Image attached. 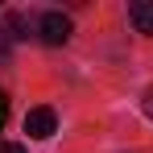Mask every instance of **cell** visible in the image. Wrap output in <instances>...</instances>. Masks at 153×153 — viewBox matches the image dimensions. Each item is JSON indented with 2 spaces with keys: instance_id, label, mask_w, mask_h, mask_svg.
Listing matches in <instances>:
<instances>
[{
  "instance_id": "obj_6",
  "label": "cell",
  "mask_w": 153,
  "mask_h": 153,
  "mask_svg": "<svg viewBox=\"0 0 153 153\" xmlns=\"http://www.w3.org/2000/svg\"><path fill=\"white\" fill-rule=\"evenodd\" d=\"M145 108H149V116H153V87H149V95H145Z\"/></svg>"
},
{
  "instance_id": "obj_2",
  "label": "cell",
  "mask_w": 153,
  "mask_h": 153,
  "mask_svg": "<svg viewBox=\"0 0 153 153\" xmlns=\"http://www.w3.org/2000/svg\"><path fill=\"white\" fill-rule=\"evenodd\" d=\"M54 128H58V116H54V108H33L25 116V132L29 137H37V141H46Z\"/></svg>"
},
{
  "instance_id": "obj_5",
  "label": "cell",
  "mask_w": 153,
  "mask_h": 153,
  "mask_svg": "<svg viewBox=\"0 0 153 153\" xmlns=\"http://www.w3.org/2000/svg\"><path fill=\"white\" fill-rule=\"evenodd\" d=\"M0 153H25V145H13V141H4V145H0Z\"/></svg>"
},
{
  "instance_id": "obj_4",
  "label": "cell",
  "mask_w": 153,
  "mask_h": 153,
  "mask_svg": "<svg viewBox=\"0 0 153 153\" xmlns=\"http://www.w3.org/2000/svg\"><path fill=\"white\" fill-rule=\"evenodd\" d=\"M8 58V29H0V62Z\"/></svg>"
},
{
  "instance_id": "obj_3",
  "label": "cell",
  "mask_w": 153,
  "mask_h": 153,
  "mask_svg": "<svg viewBox=\"0 0 153 153\" xmlns=\"http://www.w3.org/2000/svg\"><path fill=\"white\" fill-rule=\"evenodd\" d=\"M128 21L137 33H149L153 37V0H132L128 4Z\"/></svg>"
},
{
  "instance_id": "obj_1",
  "label": "cell",
  "mask_w": 153,
  "mask_h": 153,
  "mask_svg": "<svg viewBox=\"0 0 153 153\" xmlns=\"http://www.w3.org/2000/svg\"><path fill=\"white\" fill-rule=\"evenodd\" d=\"M37 33H42L46 46H62V42L71 37V17H62V13H42Z\"/></svg>"
}]
</instances>
